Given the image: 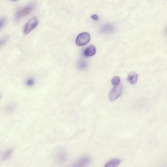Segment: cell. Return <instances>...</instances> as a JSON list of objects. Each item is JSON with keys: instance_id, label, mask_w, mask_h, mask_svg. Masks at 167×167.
<instances>
[{"instance_id": "1", "label": "cell", "mask_w": 167, "mask_h": 167, "mask_svg": "<svg viewBox=\"0 0 167 167\" xmlns=\"http://www.w3.org/2000/svg\"><path fill=\"white\" fill-rule=\"evenodd\" d=\"M34 8V3H31L25 8L18 9L15 14V21H18L23 17L29 15V14L33 10Z\"/></svg>"}, {"instance_id": "2", "label": "cell", "mask_w": 167, "mask_h": 167, "mask_svg": "<svg viewBox=\"0 0 167 167\" xmlns=\"http://www.w3.org/2000/svg\"><path fill=\"white\" fill-rule=\"evenodd\" d=\"M90 35L88 32H82L77 36L76 43L78 46H84L90 42Z\"/></svg>"}, {"instance_id": "3", "label": "cell", "mask_w": 167, "mask_h": 167, "mask_svg": "<svg viewBox=\"0 0 167 167\" xmlns=\"http://www.w3.org/2000/svg\"><path fill=\"white\" fill-rule=\"evenodd\" d=\"M123 86L122 85H118L113 88L109 95V99L111 101H114L120 97L123 93Z\"/></svg>"}, {"instance_id": "4", "label": "cell", "mask_w": 167, "mask_h": 167, "mask_svg": "<svg viewBox=\"0 0 167 167\" xmlns=\"http://www.w3.org/2000/svg\"><path fill=\"white\" fill-rule=\"evenodd\" d=\"M38 24V21L36 18L34 17L31 19L25 25L24 29V32L25 34H28L32 30L37 27Z\"/></svg>"}, {"instance_id": "5", "label": "cell", "mask_w": 167, "mask_h": 167, "mask_svg": "<svg viewBox=\"0 0 167 167\" xmlns=\"http://www.w3.org/2000/svg\"><path fill=\"white\" fill-rule=\"evenodd\" d=\"M116 27L111 23L105 24L100 29V32L104 34H111L116 31Z\"/></svg>"}, {"instance_id": "6", "label": "cell", "mask_w": 167, "mask_h": 167, "mask_svg": "<svg viewBox=\"0 0 167 167\" xmlns=\"http://www.w3.org/2000/svg\"><path fill=\"white\" fill-rule=\"evenodd\" d=\"M138 79V76L136 72H132L129 74L128 75L126 81L129 82V83L132 85L136 84Z\"/></svg>"}, {"instance_id": "7", "label": "cell", "mask_w": 167, "mask_h": 167, "mask_svg": "<svg viewBox=\"0 0 167 167\" xmlns=\"http://www.w3.org/2000/svg\"><path fill=\"white\" fill-rule=\"evenodd\" d=\"M96 53V49L95 47L93 45H91L84 50L83 53L85 56L90 57L95 55Z\"/></svg>"}, {"instance_id": "8", "label": "cell", "mask_w": 167, "mask_h": 167, "mask_svg": "<svg viewBox=\"0 0 167 167\" xmlns=\"http://www.w3.org/2000/svg\"><path fill=\"white\" fill-rule=\"evenodd\" d=\"M90 162V159L88 157H82V158L79 159L78 162L76 163V164L74 166L76 167H83L87 165V164Z\"/></svg>"}, {"instance_id": "9", "label": "cell", "mask_w": 167, "mask_h": 167, "mask_svg": "<svg viewBox=\"0 0 167 167\" xmlns=\"http://www.w3.org/2000/svg\"><path fill=\"white\" fill-rule=\"evenodd\" d=\"M122 160L119 159H113L104 165L105 167H116L121 163Z\"/></svg>"}, {"instance_id": "10", "label": "cell", "mask_w": 167, "mask_h": 167, "mask_svg": "<svg viewBox=\"0 0 167 167\" xmlns=\"http://www.w3.org/2000/svg\"><path fill=\"white\" fill-rule=\"evenodd\" d=\"M13 152V150H8L4 151L2 155V159L4 160L8 159L11 156V154Z\"/></svg>"}, {"instance_id": "11", "label": "cell", "mask_w": 167, "mask_h": 167, "mask_svg": "<svg viewBox=\"0 0 167 167\" xmlns=\"http://www.w3.org/2000/svg\"><path fill=\"white\" fill-rule=\"evenodd\" d=\"M121 79L119 77L116 76L114 77L112 79L111 83L114 86L118 85H119V83L120 82Z\"/></svg>"}, {"instance_id": "12", "label": "cell", "mask_w": 167, "mask_h": 167, "mask_svg": "<svg viewBox=\"0 0 167 167\" xmlns=\"http://www.w3.org/2000/svg\"><path fill=\"white\" fill-rule=\"evenodd\" d=\"M78 67L81 68L82 69H85L87 65L85 62H84L83 61H80L78 63Z\"/></svg>"}, {"instance_id": "13", "label": "cell", "mask_w": 167, "mask_h": 167, "mask_svg": "<svg viewBox=\"0 0 167 167\" xmlns=\"http://www.w3.org/2000/svg\"><path fill=\"white\" fill-rule=\"evenodd\" d=\"M34 81L32 78H29L27 79V81L26 82V84L29 86H31L32 85H34Z\"/></svg>"}, {"instance_id": "14", "label": "cell", "mask_w": 167, "mask_h": 167, "mask_svg": "<svg viewBox=\"0 0 167 167\" xmlns=\"http://www.w3.org/2000/svg\"><path fill=\"white\" fill-rule=\"evenodd\" d=\"M91 18L94 21H97L99 19V17L96 14H93L91 16Z\"/></svg>"}, {"instance_id": "15", "label": "cell", "mask_w": 167, "mask_h": 167, "mask_svg": "<svg viewBox=\"0 0 167 167\" xmlns=\"http://www.w3.org/2000/svg\"><path fill=\"white\" fill-rule=\"evenodd\" d=\"M5 20L4 19H1V29L3 27L4 25H5Z\"/></svg>"}, {"instance_id": "16", "label": "cell", "mask_w": 167, "mask_h": 167, "mask_svg": "<svg viewBox=\"0 0 167 167\" xmlns=\"http://www.w3.org/2000/svg\"><path fill=\"white\" fill-rule=\"evenodd\" d=\"M10 1H13V2H15V1H18V0H10Z\"/></svg>"}, {"instance_id": "17", "label": "cell", "mask_w": 167, "mask_h": 167, "mask_svg": "<svg viewBox=\"0 0 167 167\" xmlns=\"http://www.w3.org/2000/svg\"><path fill=\"white\" fill-rule=\"evenodd\" d=\"M166 34H167V28H166Z\"/></svg>"}]
</instances>
